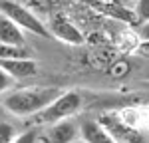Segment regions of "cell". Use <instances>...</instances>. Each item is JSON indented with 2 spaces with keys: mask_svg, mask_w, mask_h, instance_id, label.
<instances>
[{
  "mask_svg": "<svg viewBox=\"0 0 149 143\" xmlns=\"http://www.w3.org/2000/svg\"><path fill=\"white\" fill-rule=\"evenodd\" d=\"M78 137H80V121L74 117L48 123L46 129L38 133L40 143H72Z\"/></svg>",
  "mask_w": 149,
  "mask_h": 143,
  "instance_id": "6",
  "label": "cell"
},
{
  "mask_svg": "<svg viewBox=\"0 0 149 143\" xmlns=\"http://www.w3.org/2000/svg\"><path fill=\"white\" fill-rule=\"evenodd\" d=\"M72 143H86V141H84V139H80V137H78V139H76V141H72Z\"/></svg>",
  "mask_w": 149,
  "mask_h": 143,
  "instance_id": "17",
  "label": "cell"
},
{
  "mask_svg": "<svg viewBox=\"0 0 149 143\" xmlns=\"http://www.w3.org/2000/svg\"><path fill=\"white\" fill-rule=\"evenodd\" d=\"M64 90L56 85H36V87H12L2 94V107L14 117H34L48 103H52Z\"/></svg>",
  "mask_w": 149,
  "mask_h": 143,
  "instance_id": "1",
  "label": "cell"
},
{
  "mask_svg": "<svg viewBox=\"0 0 149 143\" xmlns=\"http://www.w3.org/2000/svg\"><path fill=\"white\" fill-rule=\"evenodd\" d=\"M137 38L141 42H149V20L137 24Z\"/></svg>",
  "mask_w": 149,
  "mask_h": 143,
  "instance_id": "15",
  "label": "cell"
},
{
  "mask_svg": "<svg viewBox=\"0 0 149 143\" xmlns=\"http://www.w3.org/2000/svg\"><path fill=\"white\" fill-rule=\"evenodd\" d=\"M30 56L26 46H8V44H0V58H24Z\"/></svg>",
  "mask_w": 149,
  "mask_h": 143,
  "instance_id": "10",
  "label": "cell"
},
{
  "mask_svg": "<svg viewBox=\"0 0 149 143\" xmlns=\"http://www.w3.org/2000/svg\"><path fill=\"white\" fill-rule=\"evenodd\" d=\"M80 139H84L86 143H115L111 133L102 125L100 119H81Z\"/></svg>",
  "mask_w": 149,
  "mask_h": 143,
  "instance_id": "8",
  "label": "cell"
},
{
  "mask_svg": "<svg viewBox=\"0 0 149 143\" xmlns=\"http://www.w3.org/2000/svg\"><path fill=\"white\" fill-rule=\"evenodd\" d=\"M97 119L111 133L115 143H149V125H129L119 119L117 111H105Z\"/></svg>",
  "mask_w": 149,
  "mask_h": 143,
  "instance_id": "4",
  "label": "cell"
},
{
  "mask_svg": "<svg viewBox=\"0 0 149 143\" xmlns=\"http://www.w3.org/2000/svg\"><path fill=\"white\" fill-rule=\"evenodd\" d=\"M137 52L141 54V56H145V58H149V42H139Z\"/></svg>",
  "mask_w": 149,
  "mask_h": 143,
  "instance_id": "16",
  "label": "cell"
},
{
  "mask_svg": "<svg viewBox=\"0 0 149 143\" xmlns=\"http://www.w3.org/2000/svg\"><path fill=\"white\" fill-rule=\"evenodd\" d=\"M81 107H84L81 95L78 92H74V90H64L52 103H48L34 117L38 123L48 125V123H54V121H60V119H68V117L78 115L81 111Z\"/></svg>",
  "mask_w": 149,
  "mask_h": 143,
  "instance_id": "2",
  "label": "cell"
},
{
  "mask_svg": "<svg viewBox=\"0 0 149 143\" xmlns=\"http://www.w3.org/2000/svg\"><path fill=\"white\" fill-rule=\"evenodd\" d=\"M12 143H38V131L30 129V131H24V133H16Z\"/></svg>",
  "mask_w": 149,
  "mask_h": 143,
  "instance_id": "14",
  "label": "cell"
},
{
  "mask_svg": "<svg viewBox=\"0 0 149 143\" xmlns=\"http://www.w3.org/2000/svg\"><path fill=\"white\" fill-rule=\"evenodd\" d=\"M16 137V129L8 121H0V143H12Z\"/></svg>",
  "mask_w": 149,
  "mask_h": 143,
  "instance_id": "12",
  "label": "cell"
},
{
  "mask_svg": "<svg viewBox=\"0 0 149 143\" xmlns=\"http://www.w3.org/2000/svg\"><path fill=\"white\" fill-rule=\"evenodd\" d=\"M14 85H16V80H14L6 70L0 68V94H6V92L12 90Z\"/></svg>",
  "mask_w": 149,
  "mask_h": 143,
  "instance_id": "13",
  "label": "cell"
},
{
  "mask_svg": "<svg viewBox=\"0 0 149 143\" xmlns=\"http://www.w3.org/2000/svg\"><path fill=\"white\" fill-rule=\"evenodd\" d=\"M38 143H40V141H38Z\"/></svg>",
  "mask_w": 149,
  "mask_h": 143,
  "instance_id": "18",
  "label": "cell"
},
{
  "mask_svg": "<svg viewBox=\"0 0 149 143\" xmlns=\"http://www.w3.org/2000/svg\"><path fill=\"white\" fill-rule=\"evenodd\" d=\"M0 14L8 16L12 22H16L24 32H28V34L50 38L46 22H42L26 4L18 2V0H0Z\"/></svg>",
  "mask_w": 149,
  "mask_h": 143,
  "instance_id": "3",
  "label": "cell"
},
{
  "mask_svg": "<svg viewBox=\"0 0 149 143\" xmlns=\"http://www.w3.org/2000/svg\"><path fill=\"white\" fill-rule=\"evenodd\" d=\"M133 16H135V22H147L149 20V0H135V6H133Z\"/></svg>",
  "mask_w": 149,
  "mask_h": 143,
  "instance_id": "11",
  "label": "cell"
},
{
  "mask_svg": "<svg viewBox=\"0 0 149 143\" xmlns=\"http://www.w3.org/2000/svg\"><path fill=\"white\" fill-rule=\"evenodd\" d=\"M46 28L50 32V38H54L58 42H64L70 46H81L86 42V36L81 34V30L72 22V18H68L62 12H54L50 16V20L46 22Z\"/></svg>",
  "mask_w": 149,
  "mask_h": 143,
  "instance_id": "5",
  "label": "cell"
},
{
  "mask_svg": "<svg viewBox=\"0 0 149 143\" xmlns=\"http://www.w3.org/2000/svg\"><path fill=\"white\" fill-rule=\"evenodd\" d=\"M0 44L26 46V32L4 14H0Z\"/></svg>",
  "mask_w": 149,
  "mask_h": 143,
  "instance_id": "9",
  "label": "cell"
},
{
  "mask_svg": "<svg viewBox=\"0 0 149 143\" xmlns=\"http://www.w3.org/2000/svg\"><path fill=\"white\" fill-rule=\"evenodd\" d=\"M0 68L6 70L12 78L26 80V78H34L38 74V62L32 56H24V58H0Z\"/></svg>",
  "mask_w": 149,
  "mask_h": 143,
  "instance_id": "7",
  "label": "cell"
}]
</instances>
